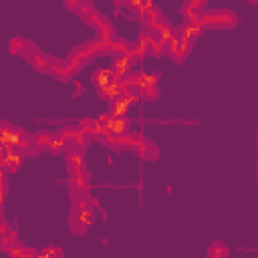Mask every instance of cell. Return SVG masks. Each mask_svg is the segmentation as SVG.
Instances as JSON below:
<instances>
[{
    "label": "cell",
    "instance_id": "6da1fadb",
    "mask_svg": "<svg viewBox=\"0 0 258 258\" xmlns=\"http://www.w3.org/2000/svg\"><path fill=\"white\" fill-rule=\"evenodd\" d=\"M200 24H202V28H208V26L234 28V26L238 24V16H236V12L230 10V8H216V10L202 12Z\"/></svg>",
    "mask_w": 258,
    "mask_h": 258
},
{
    "label": "cell",
    "instance_id": "7a4b0ae2",
    "mask_svg": "<svg viewBox=\"0 0 258 258\" xmlns=\"http://www.w3.org/2000/svg\"><path fill=\"white\" fill-rule=\"evenodd\" d=\"M191 46H194V42H191V40H185V38H179V36H175V34H173V38H171V42H169L167 50H169V54H171L177 62H181V60L189 54Z\"/></svg>",
    "mask_w": 258,
    "mask_h": 258
},
{
    "label": "cell",
    "instance_id": "3957f363",
    "mask_svg": "<svg viewBox=\"0 0 258 258\" xmlns=\"http://www.w3.org/2000/svg\"><path fill=\"white\" fill-rule=\"evenodd\" d=\"M28 58V62L36 69V71H44V73H48V67H50V58L44 54V52H40L38 48H32L30 50V54L26 56Z\"/></svg>",
    "mask_w": 258,
    "mask_h": 258
},
{
    "label": "cell",
    "instance_id": "277c9868",
    "mask_svg": "<svg viewBox=\"0 0 258 258\" xmlns=\"http://www.w3.org/2000/svg\"><path fill=\"white\" fill-rule=\"evenodd\" d=\"M8 48H10L12 54H24V56H28L30 50L34 48V44H30L28 40H24L22 36H14V38H10Z\"/></svg>",
    "mask_w": 258,
    "mask_h": 258
},
{
    "label": "cell",
    "instance_id": "5b68a950",
    "mask_svg": "<svg viewBox=\"0 0 258 258\" xmlns=\"http://www.w3.org/2000/svg\"><path fill=\"white\" fill-rule=\"evenodd\" d=\"M8 254L10 258H36V252L32 248H22V246H14Z\"/></svg>",
    "mask_w": 258,
    "mask_h": 258
},
{
    "label": "cell",
    "instance_id": "8992f818",
    "mask_svg": "<svg viewBox=\"0 0 258 258\" xmlns=\"http://www.w3.org/2000/svg\"><path fill=\"white\" fill-rule=\"evenodd\" d=\"M127 107H129V105H127V103H125L121 97H119V99H115V101H113V105H111L109 117H121V115L127 111Z\"/></svg>",
    "mask_w": 258,
    "mask_h": 258
},
{
    "label": "cell",
    "instance_id": "52a82bcc",
    "mask_svg": "<svg viewBox=\"0 0 258 258\" xmlns=\"http://www.w3.org/2000/svg\"><path fill=\"white\" fill-rule=\"evenodd\" d=\"M204 6H206L204 0H187V2L181 6V12H183V14H194V12H198L200 8H204Z\"/></svg>",
    "mask_w": 258,
    "mask_h": 258
},
{
    "label": "cell",
    "instance_id": "ba28073f",
    "mask_svg": "<svg viewBox=\"0 0 258 258\" xmlns=\"http://www.w3.org/2000/svg\"><path fill=\"white\" fill-rule=\"evenodd\" d=\"M36 258H62V252L54 246H46L40 252H36Z\"/></svg>",
    "mask_w": 258,
    "mask_h": 258
},
{
    "label": "cell",
    "instance_id": "9c48e42d",
    "mask_svg": "<svg viewBox=\"0 0 258 258\" xmlns=\"http://www.w3.org/2000/svg\"><path fill=\"white\" fill-rule=\"evenodd\" d=\"M50 153H60L62 149H64V141L60 139V137H52V141L48 143V147H46Z\"/></svg>",
    "mask_w": 258,
    "mask_h": 258
},
{
    "label": "cell",
    "instance_id": "30bf717a",
    "mask_svg": "<svg viewBox=\"0 0 258 258\" xmlns=\"http://www.w3.org/2000/svg\"><path fill=\"white\" fill-rule=\"evenodd\" d=\"M64 8H69V10H77V8H79V0H67V2H64Z\"/></svg>",
    "mask_w": 258,
    "mask_h": 258
}]
</instances>
